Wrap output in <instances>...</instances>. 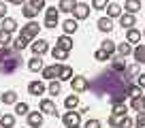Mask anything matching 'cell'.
Masks as SVG:
<instances>
[{
    "label": "cell",
    "mask_w": 145,
    "mask_h": 128,
    "mask_svg": "<svg viewBox=\"0 0 145 128\" xmlns=\"http://www.w3.org/2000/svg\"><path fill=\"white\" fill-rule=\"evenodd\" d=\"M132 126H135V120H132L130 115L122 118V120H120V124H118V128H132Z\"/></svg>",
    "instance_id": "f35d334b"
},
{
    "label": "cell",
    "mask_w": 145,
    "mask_h": 128,
    "mask_svg": "<svg viewBox=\"0 0 145 128\" xmlns=\"http://www.w3.org/2000/svg\"><path fill=\"white\" fill-rule=\"evenodd\" d=\"M60 22V11L56 7H45V24L43 28H56Z\"/></svg>",
    "instance_id": "277c9868"
},
{
    "label": "cell",
    "mask_w": 145,
    "mask_h": 128,
    "mask_svg": "<svg viewBox=\"0 0 145 128\" xmlns=\"http://www.w3.org/2000/svg\"><path fill=\"white\" fill-rule=\"evenodd\" d=\"M28 5L32 7V9H36V11H41V9H45V0H28Z\"/></svg>",
    "instance_id": "ee69618b"
},
{
    "label": "cell",
    "mask_w": 145,
    "mask_h": 128,
    "mask_svg": "<svg viewBox=\"0 0 145 128\" xmlns=\"http://www.w3.org/2000/svg\"><path fill=\"white\" fill-rule=\"evenodd\" d=\"M7 17V2L5 0H0V19Z\"/></svg>",
    "instance_id": "7dc6e473"
},
{
    "label": "cell",
    "mask_w": 145,
    "mask_h": 128,
    "mask_svg": "<svg viewBox=\"0 0 145 128\" xmlns=\"http://www.w3.org/2000/svg\"><path fill=\"white\" fill-rule=\"evenodd\" d=\"M13 126H15V115L13 113L0 115V128H13Z\"/></svg>",
    "instance_id": "484cf974"
},
{
    "label": "cell",
    "mask_w": 145,
    "mask_h": 128,
    "mask_svg": "<svg viewBox=\"0 0 145 128\" xmlns=\"http://www.w3.org/2000/svg\"><path fill=\"white\" fill-rule=\"evenodd\" d=\"M100 49L103 51H107L111 58H113V54H115V49H118V43H113V41H109V39H105L103 43H100Z\"/></svg>",
    "instance_id": "83f0119b"
},
{
    "label": "cell",
    "mask_w": 145,
    "mask_h": 128,
    "mask_svg": "<svg viewBox=\"0 0 145 128\" xmlns=\"http://www.w3.org/2000/svg\"><path fill=\"white\" fill-rule=\"evenodd\" d=\"M72 128H79V126H72Z\"/></svg>",
    "instance_id": "f5cc1de1"
},
{
    "label": "cell",
    "mask_w": 145,
    "mask_h": 128,
    "mask_svg": "<svg viewBox=\"0 0 145 128\" xmlns=\"http://www.w3.org/2000/svg\"><path fill=\"white\" fill-rule=\"evenodd\" d=\"M51 58L54 60H66L68 51H62V49H58V47H54V49H51Z\"/></svg>",
    "instance_id": "74e56055"
},
{
    "label": "cell",
    "mask_w": 145,
    "mask_h": 128,
    "mask_svg": "<svg viewBox=\"0 0 145 128\" xmlns=\"http://www.w3.org/2000/svg\"><path fill=\"white\" fill-rule=\"evenodd\" d=\"M39 111L41 113H47V115H58V109H56V103L51 98H43L41 105H39Z\"/></svg>",
    "instance_id": "9c48e42d"
},
{
    "label": "cell",
    "mask_w": 145,
    "mask_h": 128,
    "mask_svg": "<svg viewBox=\"0 0 145 128\" xmlns=\"http://www.w3.org/2000/svg\"><path fill=\"white\" fill-rule=\"evenodd\" d=\"M58 71H60V64H51V66H45L41 71V77L51 81V79H58Z\"/></svg>",
    "instance_id": "7c38bea8"
},
{
    "label": "cell",
    "mask_w": 145,
    "mask_h": 128,
    "mask_svg": "<svg viewBox=\"0 0 145 128\" xmlns=\"http://www.w3.org/2000/svg\"><path fill=\"white\" fill-rule=\"evenodd\" d=\"M120 15H122V7L118 5V2H109L107 5V17H118L120 19Z\"/></svg>",
    "instance_id": "d6986e66"
},
{
    "label": "cell",
    "mask_w": 145,
    "mask_h": 128,
    "mask_svg": "<svg viewBox=\"0 0 145 128\" xmlns=\"http://www.w3.org/2000/svg\"><path fill=\"white\" fill-rule=\"evenodd\" d=\"M135 128H145V111H139V113H137Z\"/></svg>",
    "instance_id": "b9f144b4"
},
{
    "label": "cell",
    "mask_w": 145,
    "mask_h": 128,
    "mask_svg": "<svg viewBox=\"0 0 145 128\" xmlns=\"http://www.w3.org/2000/svg\"><path fill=\"white\" fill-rule=\"evenodd\" d=\"M71 86H72V90L77 92V94L90 90V81H88V77H83V75H75V77L71 79Z\"/></svg>",
    "instance_id": "52a82bcc"
},
{
    "label": "cell",
    "mask_w": 145,
    "mask_h": 128,
    "mask_svg": "<svg viewBox=\"0 0 145 128\" xmlns=\"http://www.w3.org/2000/svg\"><path fill=\"white\" fill-rule=\"evenodd\" d=\"M107 5H109V0H92V9H96V11L107 9Z\"/></svg>",
    "instance_id": "7bdbcfd3"
},
{
    "label": "cell",
    "mask_w": 145,
    "mask_h": 128,
    "mask_svg": "<svg viewBox=\"0 0 145 128\" xmlns=\"http://www.w3.org/2000/svg\"><path fill=\"white\" fill-rule=\"evenodd\" d=\"M11 32H7V30H0V47H7V45H11Z\"/></svg>",
    "instance_id": "8d00e7d4"
},
{
    "label": "cell",
    "mask_w": 145,
    "mask_h": 128,
    "mask_svg": "<svg viewBox=\"0 0 145 128\" xmlns=\"http://www.w3.org/2000/svg\"><path fill=\"white\" fill-rule=\"evenodd\" d=\"M5 2H11V0H5Z\"/></svg>",
    "instance_id": "816d5d0a"
},
{
    "label": "cell",
    "mask_w": 145,
    "mask_h": 128,
    "mask_svg": "<svg viewBox=\"0 0 145 128\" xmlns=\"http://www.w3.org/2000/svg\"><path fill=\"white\" fill-rule=\"evenodd\" d=\"M130 83L132 81L126 79V73H115V71L107 69V71H100L90 81V90L96 96H107L109 101H111V105H115V103L126 101L128 86Z\"/></svg>",
    "instance_id": "6da1fadb"
},
{
    "label": "cell",
    "mask_w": 145,
    "mask_h": 128,
    "mask_svg": "<svg viewBox=\"0 0 145 128\" xmlns=\"http://www.w3.org/2000/svg\"><path fill=\"white\" fill-rule=\"evenodd\" d=\"M139 66H137V64H132V66H126V79L128 81H132V79L135 77H139Z\"/></svg>",
    "instance_id": "d590c367"
},
{
    "label": "cell",
    "mask_w": 145,
    "mask_h": 128,
    "mask_svg": "<svg viewBox=\"0 0 145 128\" xmlns=\"http://www.w3.org/2000/svg\"><path fill=\"white\" fill-rule=\"evenodd\" d=\"M130 109L132 111H143V96H135V98H130Z\"/></svg>",
    "instance_id": "e575fe53"
},
{
    "label": "cell",
    "mask_w": 145,
    "mask_h": 128,
    "mask_svg": "<svg viewBox=\"0 0 145 128\" xmlns=\"http://www.w3.org/2000/svg\"><path fill=\"white\" fill-rule=\"evenodd\" d=\"M15 113H17V115H28V113H30V107H28V103H15Z\"/></svg>",
    "instance_id": "836d02e7"
},
{
    "label": "cell",
    "mask_w": 145,
    "mask_h": 128,
    "mask_svg": "<svg viewBox=\"0 0 145 128\" xmlns=\"http://www.w3.org/2000/svg\"><path fill=\"white\" fill-rule=\"evenodd\" d=\"M62 122L66 128H72V126H79L81 124V111H66V113L62 115Z\"/></svg>",
    "instance_id": "5b68a950"
},
{
    "label": "cell",
    "mask_w": 145,
    "mask_h": 128,
    "mask_svg": "<svg viewBox=\"0 0 145 128\" xmlns=\"http://www.w3.org/2000/svg\"><path fill=\"white\" fill-rule=\"evenodd\" d=\"M143 37H145V30H143Z\"/></svg>",
    "instance_id": "db71d44e"
},
{
    "label": "cell",
    "mask_w": 145,
    "mask_h": 128,
    "mask_svg": "<svg viewBox=\"0 0 145 128\" xmlns=\"http://www.w3.org/2000/svg\"><path fill=\"white\" fill-rule=\"evenodd\" d=\"M26 118H28V126L30 128H41L43 126V113L41 111H30Z\"/></svg>",
    "instance_id": "8fae6325"
},
{
    "label": "cell",
    "mask_w": 145,
    "mask_h": 128,
    "mask_svg": "<svg viewBox=\"0 0 145 128\" xmlns=\"http://www.w3.org/2000/svg\"><path fill=\"white\" fill-rule=\"evenodd\" d=\"M22 51H15L11 45L0 47V75H13L22 69Z\"/></svg>",
    "instance_id": "7a4b0ae2"
},
{
    "label": "cell",
    "mask_w": 145,
    "mask_h": 128,
    "mask_svg": "<svg viewBox=\"0 0 145 128\" xmlns=\"http://www.w3.org/2000/svg\"><path fill=\"white\" fill-rule=\"evenodd\" d=\"M124 9H126V13H139L141 11V0H126V5H124Z\"/></svg>",
    "instance_id": "f1b7e54d"
},
{
    "label": "cell",
    "mask_w": 145,
    "mask_h": 128,
    "mask_svg": "<svg viewBox=\"0 0 145 128\" xmlns=\"http://www.w3.org/2000/svg\"><path fill=\"white\" fill-rule=\"evenodd\" d=\"M22 15H24L26 19H34L36 15H39V11H36V9H32V7L28 5V2H26V5L22 7Z\"/></svg>",
    "instance_id": "d6a6232c"
},
{
    "label": "cell",
    "mask_w": 145,
    "mask_h": 128,
    "mask_svg": "<svg viewBox=\"0 0 145 128\" xmlns=\"http://www.w3.org/2000/svg\"><path fill=\"white\" fill-rule=\"evenodd\" d=\"M128 96H130V98H135V96H143V94H141V88L137 86V83H130V86H128Z\"/></svg>",
    "instance_id": "ab89813d"
},
{
    "label": "cell",
    "mask_w": 145,
    "mask_h": 128,
    "mask_svg": "<svg viewBox=\"0 0 145 128\" xmlns=\"http://www.w3.org/2000/svg\"><path fill=\"white\" fill-rule=\"evenodd\" d=\"M30 49H32V54L34 56H45L47 51H49V43L45 41V39H34V41L30 43Z\"/></svg>",
    "instance_id": "8992f818"
},
{
    "label": "cell",
    "mask_w": 145,
    "mask_h": 128,
    "mask_svg": "<svg viewBox=\"0 0 145 128\" xmlns=\"http://www.w3.org/2000/svg\"><path fill=\"white\" fill-rule=\"evenodd\" d=\"M39 30H41V26H39V22H34V19H30V22L26 24V26H22V32H19V37H24L26 41H34L36 37H39Z\"/></svg>",
    "instance_id": "3957f363"
},
{
    "label": "cell",
    "mask_w": 145,
    "mask_h": 128,
    "mask_svg": "<svg viewBox=\"0 0 145 128\" xmlns=\"http://www.w3.org/2000/svg\"><path fill=\"white\" fill-rule=\"evenodd\" d=\"M120 120H122V118H118V115H113V113H111V115H109V126H113V128H118Z\"/></svg>",
    "instance_id": "bcb514c9"
},
{
    "label": "cell",
    "mask_w": 145,
    "mask_h": 128,
    "mask_svg": "<svg viewBox=\"0 0 145 128\" xmlns=\"http://www.w3.org/2000/svg\"><path fill=\"white\" fill-rule=\"evenodd\" d=\"M75 7H77V0H60L58 2V11L62 13H72Z\"/></svg>",
    "instance_id": "ac0fdd59"
},
{
    "label": "cell",
    "mask_w": 145,
    "mask_h": 128,
    "mask_svg": "<svg viewBox=\"0 0 145 128\" xmlns=\"http://www.w3.org/2000/svg\"><path fill=\"white\" fill-rule=\"evenodd\" d=\"M120 26H124L128 30V28H135L137 26V17L132 13H122L120 15Z\"/></svg>",
    "instance_id": "9a60e30c"
},
{
    "label": "cell",
    "mask_w": 145,
    "mask_h": 128,
    "mask_svg": "<svg viewBox=\"0 0 145 128\" xmlns=\"http://www.w3.org/2000/svg\"><path fill=\"white\" fill-rule=\"evenodd\" d=\"M77 19H66V22L62 24V30H64V34H68V37H71V34H75V32H77Z\"/></svg>",
    "instance_id": "44dd1931"
},
{
    "label": "cell",
    "mask_w": 145,
    "mask_h": 128,
    "mask_svg": "<svg viewBox=\"0 0 145 128\" xmlns=\"http://www.w3.org/2000/svg\"><path fill=\"white\" fill-rule=\"evenodd\" d=\"M0 115H2V113H0Z\"/></svg>",
    "instance_id": "11a10c76"
},
{
    "label": "cell",
    "mask_w": 145,
    "mask_h": 128,
    "mask_svg": "<svg viewBox=\"0 0 145 128\" xmlns=\"http://www.w3.org/2000/svg\"><path fill=\"white\" fill-rule=\"evenodd\" d=\"M98 30L100 32H111L113 30V19L111 17H100L98 19Z\"/></svg>",
    "instance_id": "d4e9b609"
},
{
    "label": "cell",
    "mask_w": 145,
    "mask_h": 128,
    "mask_svg": "<svg viewBox=\"0 0 145 128\" xmlns=\"http://www.w3.org/2000/svg\"><path fill=\"white\" fill-rule=\"evenodd\" d=\"M47 92H49V94H54V96H58L60 92H62V81H58V79H51L49 86H47Z\"/></svg>",
    "instance_id": "4dcf8cb0"
},
{
    "label": "cell",
    "mask_w": 145,
    "mask_h": 128,
    "mask_svg": "<svg viewBox=\"0 0 145 128\" xmlns=\"http://www.w3.org/2000/svg\"><path fill=\"white\" fill-rule=\"evenodd\" d=\"M90 5H86V2H77V7H75V11H72V17L77 19V22H81V19H88L90 17Z\"/></svg>",
    "instance_id": "ba28073f"
},
{
    "label": "cell",
    "mask_w": 145,
    "mask_h": 128,
    "mask_svg": "<svg viewBox=\"0 0 145 128\" xmlns=\"http://www.w3.org/2000/svg\"><path fill=\"white\" fill-rule=\"evenodd\" d=\"M83 128H100V120H88Z\"/></svg>",
    "instance_id": "f6af8a7d"
},
{
    "label": "cell",
    "mask_w": 145,
    "mask_h": 128,
    "mask_svg": "<svg viewBox=\"0 0 145 128\" xmlns=\"http://www.w3.org/2000/svg\"><path fill=\"white\" fill-rule=\"evenodd\" d=\"M94 60H98V62H105V60H111V56H109L107 51H103V49H96V51H94Z\"/></svg>",
    "instance_id": "60d3db41"
},
{
    "label": "cell",
    "mask_w": 145,
    "mask_h": 128,
    "mask_svg": "<svg viewBox=\"0 0 145 128\" xmlns=\"http://www.w3.org/2000/svg\"><path fill=\"white\" fill-rule=\"evenodd\" d=\"M45 92H47V86H45L43 81H39V79L28 83V94H32V96H41V94H45Z\"/></svg>",
    "instance_id": "30bf717a"
},
{
    "label": "cell",
    "mask_w": 145,
    "mask_h": 128,
    "mask_svg": "<svg viewBox=\"0 0 145 128\" xmlns=\"http://www.w3.org/2000/svg\"><path fill=\"white\" fill-rule=\"evenodd\" d=\"M137 86H139L141 90H145V73H141L139 77H137Z\"/></svg>",
    "instance_id": "c3c4849f"
},
{
    "label": "cell",
    "mask_w": 145,
    "mask_h": 128,
    "mask_svg": "<svg viewBox=\"0 0 145 128\" xmlns=\"http://www.w3.org/2000/svg\"><path fill=\"white\" fill-rule=\"evenodd\" d=\"M132 56H135V60H137V64H145V45H137L135 49H132Z\"/></svg>",
    "instance_id": "cb8c5ba5"
},
{
    "label": "cell",
    "mask_w": 145,
    "mask_h": 128,
    "mask_svg": "<svg viewBox=\"0 0 145 128\" xmlns=\"http://www.w3.org/2000/svg\"><path fill=\"white\" fill-rule=\"evenodd\" d=\"M28 45H30V41H26L24 37H17V39L13 41V45H11V47H13L15 51H24V49H26Z\"/></svg>",
    "instance_id": "1f68e13d"
},
{
    "label": "cell",
    "mask_w": 145,
    "mask_h": 128,
    "mask_svg": "<svg viewBox=\"0 0 145 128\" xmlns=\"http://www.w3.org/2000/svg\"><path fill=\"white\" fill-rule=\"evenodd\" d=\"M0 101L5 103V105H15V103H17V92H15V90L2 92V94H0Z\"/></svg>",
    "instance_id": "e0dca14e"
},
{
    "label": "cell",
    "mask_w": 145,
    "mask_h": 128,
    "mask_svg": "<svg viewBox=\"0 0 145 128\" xmlns=\"http://www.w3.org/2000/svg\"><path fill=\"white\" fill-rule=\"evenodd\" d=\"M143 111H145V94H143Z\"/></svg>",
    "instance_id": "f907efd6"
},
{
    "label": "cell",
    "mask_w": 145,
    "mask_h": 128,
    "mask_svg": "<svg viewBox=\"0 0 145 128\" xmlns=\"http://www.w3.org/2000/svg\"><path fill=\"white\" fill-rule=\"evenodd\" d=\"M0 22H2V28H0V30H7V32H11V34L17 30V22H15L13 17H5V19H0Z\"/></svg>",
    "instance_id": "603a6c76"
},
{
    "label": "cell",
    "mask_w": 145,
    "mask_h": 128,
    "mask_svg": "<svg viewBox=\"0 0 145 128\" xmlns=\"http://www.w3.org/2000/svg\"><path fill=\"white\" fill-rule=\"evenodd\" d=\"M126 41L130 43V45H132V43H139V41H141V32L137 30V28H128V32H126Z\"/></svg>",
    "instance_id": "f546056e"
},
{
    "label": "cell",
    "mask_w": 145,
    "mask_h": 128,
    "mask_svg": "<svg viewBox=\"0 0 145 128\" xmlns=\"http://www.w3.org/2000/svg\"><path fill=\"white\" fill-rule=\"evenodd\" d=\"M64 107H66L68 111L77 109V107H79V94H71V96H66V98H64Z\"/></svg>",
    "instance_id": "7402d4cb"
},
{
    "label": "cell",
    "mask_w": 145,
    "mask_h": 128,
    "mask_svg": "<svg viewBox=\"0 0 145 128\" xmlns=\"http://www.w3.org/2000/svg\"><path fill=\"white\" fill-rule=\"evenodd\" d=\"M43 69H45V64H43V60L39 58V56H32V58L28 60V71H32V73H41Z\"/></svg>",
    "instance_id": "5bb4252c"
},
{
    "label": "cell",
    "mask_w": 145,
    "mask_h": 128,
    "mask_svg": "<svg viewBox=\"0 0 145 128\" xmlns=\"http://www.w3.org/2000/svg\"><path fill=\"white\" fill-rule=\"evenodd\" d=\"M28 0H11V5H17V7H24Z\"/></svg>",
    "instance_id": "681fc988"
},
{
    "label": "cell",
    "mask_w": 145,
    "mask_h": 128,
    "mask_svg": "<svg viewBox=\"0 0 145 128\" xmlns=\"http://www.w3.org/2000/svg\"><path fill=\"white\" fill-rule=\"evenodd\" d=\"M115 54L120 56V58H126V56H130L132 54V45L130 43H118V49H115Z\"/></svg>",
    "instance_id": "ffe728a7"
},
{
    "label": "cell",
    "mask_w": 145,
    "mask_h": 128,
    "mask_svg": "<svg viewBox=\"0 0 145 128\" xmlns=\"http://www.w3.org/2000/svg\"><path fill=\"white\" fill-rule=\"evenodd\" d=\"M75 77L72 75V69L66 66V64H60V71H58V81H71Z\"/></svg>",
    "instance_id": "2e32d148"
},
{
    "label": "cell",
    "mask_w": 145,
    "mask_h": 128,
    "mask_svg": "<svg viewBox=\"0 0 145 128\" xmlns=\"http://www.w3.org/2000/svg\"><path fill=\"white\" fill-rule=\"evenodd\" d=\"M111 107H113V111H111V113L118 115V118H126V115H128V107H126V103H115V105H111Z\"/></svg>",
    "instance_id": "4316f807"
},
{
    "label": "cell",
    "mask_w": 145,
    "mask_h": 128,
    "mask_svg": "<svg viewBox=\"0 0 145 128\" xmlns=\"http://www.w3.org/2000/svg\"><path fill=\"white\" fill-rule=\"evenodd\" d=\"M56 47L62 51H71L72 49V39L68 37V34H62V37H58V41H56Z\"/></svg>",
    "instance_id": "4fadbf2b"
}]
</instances>
